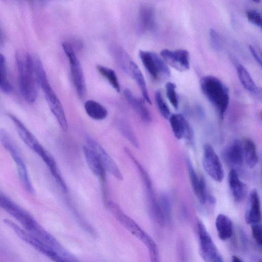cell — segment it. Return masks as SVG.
<instances>
[{"mask_svg": "<svg viewBox=\"0 0 262 262\" xmlns=\"http://www.w3.org/2000/svg\"><path fill=\"white\" fill-rule=\"evenodd\" d=\"M139 21L141 28L144 30H151L155 26V13L151 6H143L139 11Z\"/></svg>", "mask_w": 262, "mask_h": 262, "instance_id": "obj_25", "label": "cell"}, {"mask_svg": "<svg viewBox=\"0 0 262 262\" xmlns=\"http://www.w3.org/2000/svg\"><path fill=\"white\" fill-rule=\"evenodd\" d=\"M0 141L16 164L18 178L23 186L27 191L33 194L34 190L29 178L25 163L16 144L8 133L4 128L0 129Z\"/></svg>", "mask_w": 262, "mask_h": 262, "instance_id": "obj_5", "label": "cell"}, {"mask_svg": "<svg viewBox=\"0 0 262 262\" xmlns=\"http://www.w3.org/2000/svg\"><path fill=\"white\" fill-rule=\"evenodd\" d=\"M228 179L229 186L234 199L237 202L241 201L246 193V185L240 180L234 169L230 170Z\"/></svg>", "mask_w": 262, "mask_h": 262, "instance_id": "obj_18", "label": "cell"}, {"mask_svg": "<svg viewBox=\"0 0 262 262\" xmlns=\"http://www.w3.org/2000/svg\"><path fill=\"white\" fill-rule=\"evenodd\" d=\"M129 75L135 80L138 84L144 99L148 103L151 104V102L148 92L145 80L140 69L134 61H132L130 63Z\"/></svg>", "mask_w": 262, "mask_h": 262, "instance_id": "obj_23", "label": "cell"}, {"mask_svg": "<svg viewBox=\"0 0 262 262\" xmlns=\"http://www.w3.org/2000/svg\"><path fill=\"white\" fill-rule=\"evenodd\" d=\"M139 54L144 68L154 79L170 76V70L168 65L156 53L140 50Z\"/></svg>", "mask_w": 262, "mask_h": 262, "instance_id": "obj_9", "label": "cell"}, {"mask_svg": "<svg viewBox=\"0 0 262 262\" xmlns=\"http://www.w3.org/2000/svg\"><path fill=\"white\" fill-rule=\"evenodd\" d=\"M246 16L248 20L253 25L261 28V15L260 12L256 9H249L246 12Z\"/></svg>", "mask_w": 262, "mask_h": 262, "instance_id": "obj_35", "label": "cell"}, {"mask_svg": "<svg viewBox=\"0 0 262 262\" xmlns=\"http://www.w3.org/2000/svg\"><path fill=\"white\" fill-rule=\"evenodd\" d=\"M160 55L167 65L177 71L183 72L188 70L190 68L189 53L186 50L163 49Z\"/></svg>", "mask_w": 262, "mask_h": 262, "instance_id": "obj_11", "label": "cell"}, {"mask_svg": "<svg viewBox=\"0 0 262 262\" xmlns=\"http://www.w3.org/2000/svg\"><path fill=\"white\" fill-rule=\"evenodd\" d=\"M123 93L128 102L142 119L145 122L150 121V114L144 102L141 99L136 97L128 89H125Z\"/></svg>", "mask_w": 262, "mask_h": 262, "instance_id": "obj_20", "label": "cell"}, {"mask_svg": "<svg viewBox=\"0 0 262 262\" xmlns=\"http://www.w3.org/2000/svg\"><path fill=\"white\" fill-rule=\"evenodd\" d=\"M210 40L212 48L216 50H220L221 48V39L220 34L214 29H211L209 32Z\"/></svg>", "mask_w": 262, "mask_h": 262, "instance_id": "obj_37", "label": "cell"}, {"mask_svg": "<svg viewBox=\"0 0 262 262\" xmlns=\"http://www.w3.org/2000/svg\"><path fill=\"white\" fill-rule=\"evenodd\" d=\"M1 40H2V34H1V31H0V41H1Z\"/></svg>", "mask_w": 262, "mask_h": 262, "instance_id": "obj_40", "label": "cell"}, {"mask_svg": "<svg viewBox=\"0 0 262 262\" xmlns=\"http://www.w3.org/2000/svg\"><path fill=\"white\" fill-rule=\"evenodd\" d=\"M225 156L230 165L241 166L244 162L243 144L238 140H234L227 148Z\"/></svg>", "mask_w": 262, "mask_h": 262, "instance_id": "obj_17", "label": "cell"}, {"mask_svg": "<svg viewBox=\"0 0 262 262\" xmlns=\"http://www.w3.org/2000/svg\"><path fill=\"white\" fill-rule=\"evenodd\" d=\"M88 146L92 149L99 158L104 168L119 181L123 180V176L117 164L101 145L94 139L88 137Z\"/></svg>", "mask_w": 262, "mask_h": 262, "instance_id": "obj_12", "label": "cell"}, {"mask_svg": "<svg viewBox=\"0 0 262 262\" xmlns=\"http://www.w3.org/2000/svg\"><path fill=\"white\" fill-rule=\"evenodd\" d=\"M159 204L165 222L170 220L171 218V209L169 199L165 195H163L161 198V201Z\"/></svg>", "mask_w": 262, "mask_h": 262, "instance_id": "obj_34", "label": "cell"}, {"mask_svg": "<svg viewBox=\"0 0 262 262\" xmlns=\"http://www.w3.org/2000/svg\"><path fill=\"white\" fill-rule=\"evenodd\" d=\"M34 69L37 82L42 90L51 112L61 129L67 132L68 130V124L63 108L60 100L51 86L42 62L38 59L35 61Z\"/></svg>", "mask_w": 262, "mask_h": 262, "instance_id": "obj_3", "label": "cell"}, {"mask_svg": "<svg viewBox=\"0 0 262 262\" xmlns=\"http://www.w3.org/2000/svg\"><path fill=\"white\" fill-rule=\"evenodd\" d=\"M200 86L204 96L223 118L229 103V90L218 78L207 75L200 80Z\"/></svg>", "mask_w": 262, "mask_h": 262, "instance_id": "obj_1", "label": "cell"}, {"mask_svg": "<svg viewBox=\"0 0 262 262\" xmlns=\"http://www.w3.org/2000/svg\"><path fill=\"white\" fill-rule=\"evenodd\" d=\"M252 237L257 245H262V228L260 223L251 224Z\"/></svg>", "mask_w": 262, "mask_h": 262, "instance_id": "obj_36", "label": "cell"}, {"mask_svg": "<svg viewBox=\"0 0 262 262\" xmlns=\"http://www.w3.org/2000/svg\"><path fill=\"white\" fill-rule=\"evenodd\" d=\"M236 71L238 78L243 87L250 93L261 98V89L258 87L247 70L241 64H237Z\"/></svg>", "mask_w": 262, "mask_h": 262, "instance_id": "obj_19", "label": "cell"}, {"mask_svg": "<svg viewBox=\"0 0 262 262\" xmlns=\"http://www.w3.org/2000/svg\"><path fill=\"white\" fill-rule=\"evenodd\" d=\"M232 262H243V261L239 258L238 256L233 255L232 257Z\"/></svg>", "mask_w": 262, "mask_h": 262, "instance_id": "obj_39", "label": "cell"}, {"mask_svg": "<svg viewBox=\"0 0 262 262\" xmlns=\"http://www.w3.org/2000/svg\"><path fill=\"white\" fill-rule=\"evenodd\" d=\"M166 95L170 103L175 109L179 106L178 96L176 92V85L171 82H168L165 84Z\"/></svg>", "mask_w": 262, "mask_h": 262, "instance_id": "obj_33", "label": "cell"}, {"mask_svg": "<svg viewBox=\"0 0 262 262\" xmlns=\"http://www.w3.org/2000/svg\"><path fill=\"white\" fill-rule=\"evenodd\" d=\"M202 164L206 173L215 181L222 182L224 177L223 166L213 147L209 143L203 146Z\"/></svg>", "mask_w": 262, "mask_h": 262, "instance_id": "obj_10", "label": "cell"}, {"mask_svg": "<svg viewBox=\"0 0 262 262\" xmlns=\"http://www.w3.org/2000/svg\"><path fill=\"white\" fill-rule=\"evenodd\" d=\"M115 55L119 66L122 70L129 74L130 63L133 61L129 55L120 48L115 49Z\"/></svg>", "mask_w": 262, "mask_h": 262, "instance_id": "obj_30", "label": "cell"}, {"mask_svg": "<svg viewBox=\"0 0 262 262\" xmlns=\"http://www.w3.org/2000/svg\"><path fill=\"white\" fill-rule=\"evenodd\" d=\"M84 109L87 115L96 120H102L108 115L106 108L94 100H89L84 103Z\"/></svg>", "mask_w": 262, "mask_h": 262, "instance_id": "obj_24", "label": "cell"}, {"mask_svg": "<svg viewBox=\"0 0 262 262\" xmlns=\"http://www.w3.org/2000/svg\"><path fill=\"white\" fill-rule=\"evenodd\" d=\"M0 89L6 93L12 91V85L7 78V68L5 57L0 54Z\"/></svg>", "mask_w": 262, "mask_h": 262, "instance_id": "obj_28", "label": "cell"}, {"mask_svg": "<svg viewBox=\"0 0 262 262\" xmlns=\"http://www.w3.org/2000/svg\"><path fill=\"white\" fill-rule=\"evenodd\" d=\"M83 154L91 171L100 179L103 192V199L106 200L105 183L106 170L104 168L99 158L95 152L89 146H83Z\"/></svg>", "mask_w": 262, "mask_h": 262, "instance_id": "obj_13", "label": "cell"}, {"mask_svg": "<svg viewBox=\"0 0 262 262\" xmlns=\"http://www.w3.org/2000/svg\"><path fill=\"white\" fill-rule=\"evenodd\" d=\"M0 207L17 220L29 233L40 226L28 212L1 192Z\"/></svg>", "mask_w": 262, "mask_h": 262, "instance_id": "obj_7", "label": "cell"}, {"mask_svg": "<svg viewBox=\"0 0 262 262\" xmlns=\"http://www.w3.org/2000/svg\"><path fill=\"white\" fill-rule=\"evenodd\" d=\"M62 46L69 61L73 83L77 94L79 98L83 99L86 95V88L80 63L70 43L64 42Z\"/></svg>", "mask_w": 262, "mask_h": 262, "instance_id": "obj_6", "label": "cell"}, {"mask_svg": "<svg viewBox=\"0 0 262 262\" xmlns=\"http://www.w3.org/2000/svg\"><path fill=\"white\" fill-rule=\"evenodd\" d=\"M16 62L20 93L27 102L33 103L37 95L34 62L29 54H27L24 58L17 54Z\"/></svg>", "mask_w": 262, "mask_h": 262, "instance_id": "obj_2", "label": "cell"}, {"mask_svg": "<svg viewBox=\"0 0 262 262\" xmlns=\"http://www.w3.org/2000/svg\"><path fill=\"white\" fill-rule=\"evenodd\" d=\"M186 165L191 186L195 194L196 195L204 179L203 178H199L198 177L193 165L189 159H187Z\"/></svg>", "mask_w": 262, "mask_h": 262, "instance_id": "obj_31", "label": "cell"}, {"mask_svg": "<svg viewBox=\"0 0 262 262\" xmlns=\"http://www.w3.org/2000/svg\"><path fill=\"white\" fill-rule=\"evenodd\" d=\"M96 69L98 72L107 80L115 90L119 92L120 86L116 72L113 69L102 65H97Z\"/></svg>", "mask_w": 262, "mask_h": 262, "instance_id": "obj_27", "label": "cell"}, {"mask_svg": "<svg viewBox=\"0 0 262 262\" xmlns=\"http://www.w3.org/2000/svg\"><path fill=\"white\" fill-rule=\"evenodd\" d=\"M43 161L58 184L66 192L67 185L60 173L53 156L38 142L32 149Z\"/></svg>", "mask_w": 262, "mask_h": 262, "instance_id": "obj_14", "label": "cell"}, {"mask_svg": "<svg viewBox=\"0 0 262 262\" xmlns=\"http://www.w3.org/2000/svg\"><path fill=\"white\" fill-rule=\"evenodd\" d=\"M106 206L118 222L132 234L143 243L149 252L158 251L156 244L132 219L127 215L120 206L112 201H107Z\"/></svg>", "mask_w": 262, "mask_h": 262, "instance_id": "obj_4", "label": "cell"}, {"mask_svg": "<svg viewBox=\"0 0 262 262\" xmlns=\"http://www.w3.org/2000/svg\"><path fill=\"white\" fill-rule=\"evenodd\" d=\"M215 227L218 236L222 241H226L232 235V222L228 216L224 214H220L216 217Z\"/></svg>", "mask_w": 262, "mask_h": 262, "instance_id": "obj_22", "label": "cell"}, {"mask_svg": "<svg viewBox=\"0 0 262 262\" xmlns=\"http://www.w3.org/2000/svg\"><path fill=\"white\" fill-rule=\"evenodd\" d=\"M155 99L158 109L161 115L166 119H169L171 115L170 112L160 90H157L155 92Z\"/></svg>", "mask_w": 262, "mask_h": 262, "instance_id": "obj_32", "label": "cell"}, {"mask_svg": "<svg viewBox=\"0 0 262 262\" xmlns=\"http://www.w3.org/2000/svg\"><path fill=\"white\" fill-rule=\"evenodd\" d=\"M245 212V221L247 224L259 223L261 221L260 200L257 190H251L248 198Z\"/></svg>", "mask_w": 262, "mask_h": 262, "instance_id": "obj_15", "label": "cell"}, {"mask_svg": "<svg viewBox=\"0 0 262 262\" xmlns=\"http://www.w3.org/2000/svg\"><path fill=\"white\" fill-rule=\"evenodd\" d=\"M8 115L13 121L17 134L22 141L32 149L38 142L36 138L15 116L12 114H8Z\"/></svg>", "mask_w": 262, "mask_h": 262, "instance_id": "obj_21", "label": "cell"}, {"mask_svg": "<svg viewBox=\"0 0 262 262\" xmlns=\"http://www.w3.org/2000/svg\"><path fill=\"white\" fill-rule=\"evenodd\" d=\"M170 125L174 137L181 140L189 138L190 129L185 117L180 114H173L169 118Z\"/></svg>", "mask_w": 262, "mask_h": 262, "instance_id": "obj_16", "label": "cell"}, {"mask_svg": "<svg viewBox=\"0 0 262 262\" xmlns=\"http://www.w3.org/2000/svg\"><path fill=\"white\" fill-rule=\"evenodd\" d=\"M200 252L205 262H223L211 236L204 224L199 221L197 224Z\"/></svg>", "mask_w": 262, "mask_h": 262, "instance_id": "obj_8", "label": "cell"}, {"mask_svg": "<svg viewBox=\"0 0 262 262\" xmlns=\"http://www.w3.org/2000/svg\"><path fill=\"white\" fill-rule=\"evenodd\" d=\"M249 49L253 57L255 59V61L261 67V60L258 54L257 53L255 49L251 45L249 46Z\"/></svg>", "mask_w": 262, "mask_h": 262, "instance_id": "obj_38", "label": "cell"}, {"mask_svg": "<svg viewBox=\"0 0 262 262\" xmlns=\"http://www.w3.org/2000/svg\"><path fill=\"white\" fill-rule=\"evenodd\" d=\"M244 161L249 168L254 167L258 162L256 145L251 139H246L243 144Z\"/></svg>", "mask_w": 262, "mask_h": 262, "instance_id": "obj_26", "label": "cell"}, {"mask_svg": "<svg viewBox=\"0 0 262 262\" xmlns=\"http://www.w3.org/2000/svg\"><path fill=\"white\" fill-rule=\"evenodd\" d=\"M121 134L135 147H139L138 140L131 126L125 120H120L118 124Z\"/></svg>", "mask_w": 262, "mask_h": 262, "instance_id": "obj_29", "label": "cell"}]
</instances>
